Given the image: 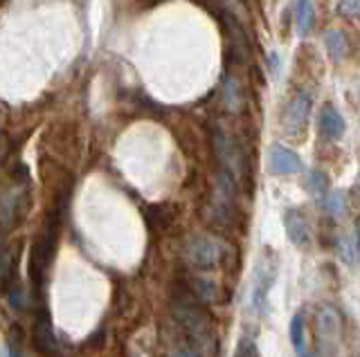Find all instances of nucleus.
Returning a JSON list of instances; mask_svg holds the SVG:
<instances>
[{"mask_svg":"<svg viewBox=\"0 0 360 357\" xmlns=\"http://www.w3.org/2000/svg\"><path fill=\"white\" fill-rule=\"evenodd\" d=\"M187 290L200 301L202 306L219 304L221 301V285L210 281L207 276H191L187 281Z\"/></svg>","mask_w":360,"mask_h":357,"instance_id":"nucleus-13","label":"nucleus"},{"mask_svg":"<svg viewBox=\"0 0 360 357\" xmlns=\"http://www.w3.org/2000/svg\"><path fill=\"white\" fill-rule=\"evenodd\" d=\"M32 342L34 349L43 355H56L59 353V339L54 335V326H52V315L45 306H39L37 315H34V330H32Z\"/></svg>","mask_w":360,"mask_h":357,"instance_id":"nucleus-9","label":"nucleus"},{"mask_svg":"<svg viewBox=\"0 0 360 357\" xmlns=\"http://www.w3.org/2000/svg\"><path fill=\"white\" fill-rule=\"evenodd\" d=\"M288 335H290V344H292V349H295L297 357H309L307 337H304V310H300V312H295V315H292Z\"/></svg>","mask_w":360,"mask_h":357,"instance_id":"nucleus-15","label":"nucleus"},{"mask_svg":"<svg viewBox=\"0 0 360 357\" xmlns=\"http://www.w3.org/2000/svg\"><path fill=\"white\" fill-rule=\"evenodd\" d=\"M59 227H61V211L52 209L50 214L45 216V225L39 231V236L30 250L27 272H30V281L34 288L43 285L45 274H48V270H50V263H52L54 252H56V241H59Z\"/></svg>","mask_w":360,"mask_h":357,"instance_id":"nucleus-2","label":"nucleus"},{"mask_svg":"<svg viewBox=\"0 0 360 357\" xmlns=\"http://www.w3.org/2000/svg\"><path fill=\"white\" fill-rule=\"evenodd\" d=\"M14 184L16 189L0 194V236H5L14 227H18L22 216H25V207L22 205L27 203V196L22 194V187L27 184H18V182Z\"/></svg>","mask_w":360,"mask_h":357,"instance_id":"nucleus-7","label":"nucleus"},{"mask_svg":"<svg viewBox=\"0 0 360 357\" xmlns=\"http://www.w3.org/2000/svg\"><path fill=\"white\" fill-rule=\"evenodd\" d=\"M232 357H259V349L250 337H241L236 342V349H234Z\"/></svg>","mask_w":360,"mask_h":357,"instance_id":"nucleus-23","label":"nucleus"},{"mask_svg":"<svg viewBox=\"0 0 360 357\" xmlns=\"http://www.w3.org/2000/svg\"><path fill=\"white\" fill-rule=\"evenodd\" d=\"M320 205H322V209L326 211V214L338 218V216H342L347 211V194L340 191V189H335V191H329L320 200Z\"/></svg>","mask_w":360,"mask_h":357,"instance_id":"nucleus-19","label":"nucleus"},{"mask_svg":"<svg viewBox=\"0 0 360 357\" xmlns=\"http://www.w3.org/2000/svg\"><path fill=\"white\" fill-rule=\"evenodd\" d=\"M16 256L11 254L7 245L0 243V288H7L16 278Z\"/></svg>","mask_w":360,"mask_h":357,"instance_id":"nucleus-18","label":"nucleus"},{"mask_svg":"<svg viewBox=\"0 0 360 357\" xmlns=\"http://www.w3.org/2000/svg\"><path fill=\"white\" fill-rule=\"evenodd\" d=\"M309 117H311V95L300 90L286 104L284 119H281L284 133L288 137H302L304 130H307V126H309Z\"/></svg>","mask_w":360,"mask_h":357,"instance_id":"nucleus-8","label":"nucleus"},{"mask_svg":"<svg viewBox=\"0 0 360 357\" xmlns=\"http://www.w3.org/2000/svg\"><path fill=\"white\" fill-rule=\"evenodd\" d=\"M335 245H338V250L342 252V259H345L347 263L356 261V248H354V241H349L347 236H338V238H335Z\"/></svg>","mask_w":360,"mask_h":357,"instance_id":"nucleus-24","label":"nucleus"},{"mask_svg":"<svg viewBox=\"0 0 360 357\" xmlns=\"http://www.w3.org/2000/svg\"><path fill=\"white\" fill-rule=\"evenodd\" d=\"M169 315L174 321V357H217L219 332L210 310L189 292L178 288L172 297Z\"/></svg>","mask_w":360,"mask_h":357,"instance_id":"nucleus-1","label":"nucleus"},{"mask_svg":"<svg viewBox=\"0 0 360 357\" xmlns=\"http://www.w3.org/2000/svg\"><path fill=\"white\" fill-rule=\"evenodd\" d=\"M356 243H358V248H360V218L356 222Z\"/></svg>","mask_w":360,"mask_h":357,"instance_id":"nucleus-26","label":"nucleus"},{"mask_svg":"<svg viewBox=\"0 0 360 357\" xmlns=\"http://www.w3.org/2000/svg\"><path fill=\"white\" fill-rule=\"evenodd\" d=\"M304 169L302 158L281 144H273L268 151V171L273 175H295Z\"/></svg>","mask_w":360,"mask_h":357,"instance_id":"nucleus-10","label":"nucleus"},{"mask_svg":"<svg viewBox=\"0 0 360 357\" xmlns=\"http://www.w3.org/2000/svg\"><path fill=\"white\" fill-rule=\"evenodd\" d=\"M212 149H214V158L219 162V169L230 173L239 182L243 175V153L236 147V142L219 126L212 133Z\"/></svg>","mask_w":360,"mask_h":357,"instance_id":"nucleus-6","label":"nucleus"},{"mask_svg":"<svg viewBox=\"0 0 360 357\" xmlns=\"http://www.w3.org/2000/svg\"><path fill=\"white\" fill-rule=\"evenodd\" d=\"M234 254L230 243H225L210 234H194L185 243V261L200 272L217 270L221 265H228V259Z\"/></svg>","mask_w":360,"mask_h":357,"instance_id":"nucleus-3","label":"nucleus"},{"mask_svg":"<svg viewBox=\"0 0 360 357\" xmlns=\"http://www.w3.org/2000/svg\"><path fill=\"white\" fill-rule=\"evenodd\" d=\"M340 12L349 18H358L360 20V0H340L338 3Z\"/></svg>","mask_w":360,"mask_h":357,"instance_id":"nucleus-25","label":"nucleus"},{"mask_svg":"<svg viewBox=\"0 0 360 357\" xmlns=\"http://www.w3.org/2000/svg\"><path fill=\"white\" fill-rule=\"evenodd\" d=\"M146 222L153 227V229H167L172 227L174 222V207L172 205H153L146 211Z\"/></svg>","mask_w":360,"mask_h":357,"instance_id":"nucleus-16","label":"nucleus"},{"mask_svg":"<svg viewBox=\"0 0 360 357\" xmlns=\"http://www.w3.org/2000/svg\"><path fill=\"white\" fill-rule=\"evenodd\" d=\"M22 349H25V332L18 323H11L7 332V351L9 357H22Z\"/></svg>","mask_w":360,"mask_h":357,"instance_id":"nucleus-22","label":"nucleus"},{"mask_svg":"<svg viewBox=\"0 0 360 357\" xmlns=\"http://www.w3.org/2000/svg\"><path fill=\"white\" fill-rule=\"evenodd\" d=\"M318 128H320V135L326 142H338V140H342V135H345L347 121H345L340 110H338L333 104H324L322 110H320Z\"/></svg>","mask_w":360,"mask_h":357,"instance_id":"nucleus-12","label":"nucleus"},{"mask_svg":"<svg viewBox=\"0 0 360 357\" xmlns=\"http://www.w3.org/2000/svg\"><path fill=\"white\" fill-rule=\"evenodd\" d=\"M225 104H228V108L232 110V113H236V110H241L243 106V90H241V83L236 76H228L225 79Z\"/></svg>","mask_w":360,"mask_h":357,"instance_id":"nucleus-21","label":"nucleus"},{"mask_svg":"<svg viewBox=\"0 0 360 357\" xmlns=\"http://www.w3.org/2000/svg\"><path fill=\"white\" fill-rule=\"evenodd\" d=\"M342 339V321L331 304H320L315 310V353L318 357H335Z\"/></svg>","mask_w":360,"mask_h":357,"instance_id":"nucleus-4","label":"nucleus"},{"mask_svg":"<svg viewBox=\"0 0 360 357\" xmlns=\"http://www.w3.org/2000/svg\"><path fill=\"white\" fill-rule=\"evenodd\" d=\"M277 272H279V259L273 250H264L262 256L257 259L255 267V283H252V306L257 312L266 310V301L270 290H273L277 281Z\"/></svg>","mask_w":360,"mask_h":357,"instance_id":"nucleus-5","label":"nucleus"},{"mask_svg":"<svg viewBox=\"0 0 360 357\" xmlns=\"http://www.w3.org/2000/svg\"><path fill=\"white\" fill-rule=\"evenodd\" d=\"M284 229H286V236L288 241L295 245V248L307 250L311 245V225L307 216L302 214L300 209H286L284 214Z\"/></svg>","mask_w":360,"mask_h":357,"instance_id":"nucleus-11","label":"nucleus"},{"mask_svg":"<svg viewBox=\"0 0 360 357\" xmlns=\"http://www.w3.org/2000/svg\"><path fill=\"white\" fill-rule=\"evenodd\" d=\"M304 189L313 196V198H318V200H322L326 194H329V177H326V173H322V171H309V175H307V182H304Z\"/></svg>","mask_w":360,"mask_h":357,"instance_id":"nucleus-20","label":"nucleus"},{"mask_svg":"<svg viewBox=\"0 0 360 357\" xmlns=\"http://www.w3.org/2000/svg\"><path fill=\"white\" fill-rule=\"evenodd\" d=\"M324 48L326 52H329V57L335 61V63H340L347 59V54H349V43H347V36L342 34L340 29H329L324 34Z\"/></svg>","mask_w":360,"mask_h":357,"instance_id":"nucleus-14","label":"nucleus"},{"mask_svg":"<svg viewBox=\"0 0 360 357\" xmlns=\"http://www.w3.org/2000/svg\"><path fill=\"white\" fill-rule=\"evenodd\" d=\"M313 20H315V9H313L311 0H297L295 3V29L300 36L309 34V29L313 27Z\"/></svg>","mask_w":360,"mask_h":357,"instance_id":"nucleus-17","label":"nucleus"}]
</instances>
